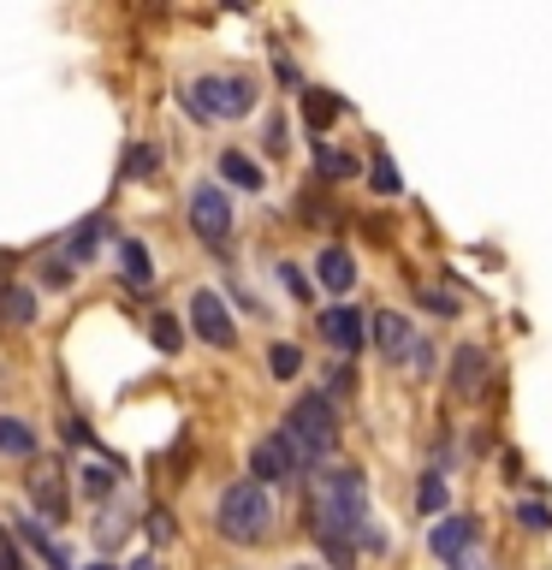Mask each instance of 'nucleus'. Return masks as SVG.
<instances>
[{
	"instance_id": "1",
	"label": "nucleus",
	"mask_w": 552,
	"mask_h": 570,
	"mask_svg": "<svg viewBox=\"0 0 552 570\" xmlns=\"http://www.w3.org/2000/svg\"><path fill=\"white\" fill-rule=\"evenodd\" d=\"M315 534L333 547H386V529L368 517V481L363 470H321L315 475Z\"/></svg>"
},
{
	"instance_id": "2",
	"label": "nucleus",
	"mask_w": 552,
	"mask_h": 570,
	"mask_svg": "<svg viewBox=\"0 0 552 570\" xmlns=\"http://www.w3.org/2000/svg\"><path fill=\"white\" fill-rule=\"evenodd\" d=\"M274 523H279V511H274V493H267L262 481H231V488L214 499V529H220L226 541H238V547L267 541Z\"/></svg>"
},
{
	"instance_id": "3",
	"label": "nucleus",
	"mask_w": 552,
	"mask_h": 570,
	"mask_svg": "<svg viewBox=\"0 0 552 570\" xmlns=\"http://www.w3.org/2000/svg\"><path fill=\"white\" fill-rule=\"evenodd\" d=\"M285 440H292V452L303 463H321V458H333V445H338V410L327 392H303V399L285 410V428H279Z\"/></svg>"
},
{
	"instance_id": "4",
	"label": "nucleus",
	"mask_w": 552,
	"mask_h": 570,
	"mask_svg": "<svg viewBox=\"0 0 552 570\" xmlns=\"http://www.w3.org/2000/svg\"><path fill=\"white\" fill-rule=\"evenodd\" d=\"M185 107L196 119H244L256 107V83L238 78V71H203L190 89H185Z\"/></svg>"
},
{
	"instance_id": "5",
	"label": "nucleus",
	"mask_w": 552,
	"mask_h": 570,
	"mask_svg": "<svg viewBox=\"0 0 552 570\" xmlns=\"http://www.w3.org/2000/svg\"><path fill=\"white\" fill-rule=\"evenodd\" d=\"M190 226H196V238L220 249L231 238V196L226 185H190Z\"/></svg>"
},
{
	"instance_id": "6",
	"label": "nucleus",
	"mask_w": 552,
	"mask_h": 570,
	"mask_svg": "<svg viewBox=\"0 0 552 570\" xmlns=\"http://www.w3.org/2000/svg\"><path fill=\"white\" fill-rule=\"evenodd\" d=\"M475 541H481L475 517H445V523L427 534V552H434L440 564H463V559H475Z\"/></svg>"
},
{
	"instance_id": "7",
	"label": "nucleus",
	"mask_w": 552,
	"mask_h": 570,
	"mask_svg": "<svg viewBox=\"0 0 552 570\" xmlns=\"http://www.w3.org/2000/svg\"><path fill=\"white\" fill-rule=\"evenodd\" d=\"M190 327H196V338H203V345H214V351H226L231 338H238V327H231V315H226V303L214 297V292H196V297H190Z\"/></svg>"
},
{
	"instance_id": "8",
	"label": "nucleus",
	"mask_w": 552,
	"mask_h": 570,
	"mask_svg": "<svg viewBox=\"0 0 552 570\" xmlns=\"http://www.w3.org/2000/svg\"><path fill=\"white\" fill-rule=\"evenodd\" d=\"M249 475H256L262 488H267V481H292V475H303V458L292 452V440H285V434H274V440H262L256 452H249Z\"/></svg>"
},
{
	"instance_id": "9",
	"label": "nucleus",
	"mask_w": 552,
	"mask_h": 570,
	"mask_svg": "<svg viewBox=\"0 0 552 570\" xmlns=\"http://www.w3.org/2000/svg\"><path fill=\"white\" fill-rule=\"evenodd\" d=\"M368 327H374V345H381L386 363H404V356L416 351V327H410V315H398V309H381Z\"/></svg>"
},
{
	"instance_id": "10",
	"label": "nucleus",
	"mask_w": 552,
	"mask_h": 570,
	"mask_svg": "<svg viewBox=\"0 0 552 570\" xmlns=\"http://www.w3.org/2000/svg\"><path fill=\"white\" fill-rule=\"evenodd\" d=\"M363 327H368V321H363V309H351V303H338V309H327V315H321V338H327V345L333 351H363Z\"/></svg>"
},
{
	"instance_id": "11",
	"label": "nucleus",
	"mask_w": 552,
	"mask_h": 570,
	"mask_svg": "<svg viewBox=\"0 0 552 570\" xmlns=\"http://www.w3.org/2000/svg\"><path fill=\"white\" fill-rule=\"evenodd\" d=\"M315 279L327 285L333 297H345L351 285H356V262H351V249H338V244H327V249H321V262H315Z\"/></svg>"
},
{
	"instance_id": "12",
	"label": "nucleus",
	"mask_w": 552,
	"mask_h": 570,
	"mask_svg": "<svg viewBox=\"0 0 552 570\" xmlns=\"http://www.w3.org/2000/svg\"><path fill=\"white\" fill-rule=\"evenodd\" d=\"M30 499H36V511H48V523H66V475L60 470L30 475Z\"/></svg>"
},
{
	"instance_id": "13",
	"label": "nucleus",
	"mask_w": 552,
	"mask_h": 570,
	"mask_svg": "<svg viewBox=\"0 0 552 570\" xmlns=\"http://www.w3.org/2000/svg\"><path fill=\"white\" fill-rule=\"evenodd\" d=\"M481 374H487V356H481L475 345H463V351L452 356V392H457V399H475V392H481Z\"/></svg>"
},
{
	"instance_id": "14",
	"label": "nucleus",
	"mask_w": 552,
	"mask_h": 570,
	"mask_svg": "<svg viewBox=\"0 0 552 570\" xmlns=\"http://www.w3.org/2000/svg\"><path fill=\"white\" fill-rule=\"evenodd\" d=\"M30 321H36L30 285H0V327H30Z\"/></svg>"
},
{
	"instance_id": "15",
	"label": "nucleus",
	"mask_w": 552,
	"mask_h": 570,
	"mask_svg": "<svg viewBox=\"0 0 552 570\" xmlns=\"http://www.w3.org/2000/svg\"><path fill=\"white\" fill-rule=\"evenodd\" d=\"M119 274H125V285H137V292L155 279V262H149V249H142L137 238H125V244H119Z\"/></svg>"
},
{
	"instance_id": "16",
	"label": "nucleus",
	"mask_w": 552,
	"mask_h": 570,
	"mask_svg": "<svg viewBox=\"0 0 552 570\" xmlns=\"http://www.w3.org/2000/svg\"><path fill=\"white\" fill-rule=\"evenodd\" d=\"M0 458H36V428L18 416H0Z\"/></svg>"
},
{
	"instance_id": "17",
	"label": "nucleus",
	"mask_w": 552,
	"mask_h": 570,
	"mask_svg": "<svg viewBox=\"0 0 552 570\" xmlns=\"http://www.w3.org/2000/svg\"><path fill=\"white\" fill-rule=\"evenodd\" d=\"M220 178H226V185H238V190H262V185H267L262 167H256L249 155H238V149H226V155H220Z\"/></svg>"
},
{
	"instance_id": "18",
	"label": "nucleus",
	"mask_w": 552,
	"mask_h": 570,
	"mask_svg": "<svg viewBox=\"0 0 552 570\" xmlns=\"http://www.w3.org/2000/svg\"><path fill=\"white\" fill-rule=\"evenodd\" d=\"M338 114H345V101H338V96H327V89H303V119H309L315 131H327Z\"/></svg>"
},
{
	"instance_id": "19",
	"label": "nucleus",
	"mask_w": 552,
	"mask_h": 570,
	"mask_svg": "<svg viewBox=\"0 0 552 570\" xmlns=\"http://www.w3.org/2000/svg\"><path fill=\"white\" fill-rule=\"evenodd\" d=\"M101 220H83L78 232H71V244H66V267H83L89 256H96V249H101Z\"/></svg>"
},
{
	"instance_id": "20",
	"label": "nucleus",
	"mask_w": 552,
	"mask_h": 570,
	"mask_svg": "<svg viewBox=\"0 0 552 570\" xmlns=\"http://www.w3.org/2000/svg\"><path fill=\"white\" fill-rule=\"evenodd\" d=\"M368 185L381 190V196H404V178H398V167H392V155H374L368 160Z\"/></svg>"
},
{
	"instance_id": "21",
	"label": "nucleus",
	"mask_w": 552,
	"mask_h": 570,
	"mask_svg": "<svg viewBox=\"0 0 552 570\" xmlns=\"http://www.w3.org/2000/svg\"><path fill=\"white\" fill-rule=\"evenodd\" d=\"M149 338H155V351H178V345H185V327H178V321L172 315H149Z\"/></svg>"
},
{
	"instance_id": "22",
	"label": "nucleus",
	"mask_w": 552,
	"mask_h": 570,
	"mask_svg": "<svg viewBox=\"0 0 552 570\" xmlns=\"http://www.w3.org/2000/svg\"><path fill=\"white\" fill-rule=\"evenodd\" d=\"M78 488H83L89 499H107V493H114V470H107V463H83V470H78Z\"/></svg>"
},
{
	"instance_id": "23",
	"label": "nucleus",
	"mask_w": 552,
	"mask_h": 570,
	"mask_svg": "<svg viewBox=\"0 0 552 570\" xmlns=\"http://www.w3.org/2000/svg\"><path fill=\"white\" fill-rule=\"evenodd\" d=\"M445 499H452V493H445V481L427 470V475L416 481V505H422V517H427V511H445Z\"/></svg>"
},
{
	"instance_id": "24",
	"label": "nucleus",
	"mask_w": 552,
	"mask_h": 570,
	"mask_svg": "<svg viewBox=\"0 0 552 570\" xmlns=\"http://www.w3.org/2000/svg\"><path fill=\"white\" fill-rule=\"evenodd\" d=\"M267 368H274L279 381H292V374L303 368V351L297 345H274V351H267Z\"/></svg>"
},
{
	"instance_id": "25",
	"label": "nucleus",
	"mask_w": 552,
	"mask_h": 570,
	"mask_svg": "<svg viewBox=\"0 0 552 570\" xmlns=\"http://www.w3.org/2000/svg\"><path fill=\"white\" fill-rule=\"evenodd\" d=\"M516 523H523L529 534H546L552 529V511L541 505V499H529V505H516Z\"/></svg>"
},
{
	"instance_id": "26",
	"label": "nucleus",
	"mask_w": 552,
	"mask_h": 570,
	"mask_svg": "<svg viewBox=\"0 0 552 570\" xmlns=\"http://www.w3.org/2000/svg\"><path fill=\"white\" fill-rule=\"evenodd\" d=\"M274 274H279V285H285V292H292L297 303H309V292H315V285H309V279H303V267H292V262H279V267H274Z\"/></svg>"
},
{
	"instance_id": "27",
	"label": "nucleus",
	"mask_w": 552,
	"mask_h": 570,
	"mask_svg": "<svg viewBox=\"0 0 552 570\" xmlns=\"http://www.w3.org/2000/svg\"><path fill=\"white\" fill-rule=\"evenodd\" d=\"M155 167H160V160H155V149H149V142H137V149L125 155V178H137V173H155Z\"/></svg>"
},
{
	"instance_id": "28",
	"label": "nucleus",
	"mask_w": 552,
	"mask_h": 570,
	"mask_svg": "<svg viewBox=\"0 0 552 570\" xmlns=\"http://www.w3.org/2000/svg\"><path fill=\"white\" fill-rule=\"evenodd\" d=\"M321 173H327V178H351V173H356V160H351V155H338V149H321Z\"/></svg>"
},
{
	"instance_id": "29",
	"label": "nucleus",
	"mask_w": 552,
	"mask_h": 570,
	"mask_svg": "<svg viewBox=\"0 0 552 570\" xmlns=\"http://www.w3.org/2000/svg\"><path fill=\"white\" fill-rule=\"evenodd\" d=\"M149 534L167 547V541H172V511H149Z\"/></svg>"
},
{
	"instance_id": "30",
	"label": "nucleus",
	"mask_w": 552,
	"mask_h": 570,
	"mask_svg": "<svg viewBox=\"0 0 552 570\" xmlns=\"http://www.w3.org/2000/svg\"><path fill=\"white\" fill-rule=\"evenodd\" d=\"M267 149H274V155H285V119H274V125H267Z\"/></svg>"
},
{
	"instance_id": "31",
	"label": "nucleus",
	"mask_w": 552,
	"mask_h": 570,
	"mask_svg": "<svg viewBox=\"0 0 552 570\" xmlns=\"http://www.w3.org/2000/svg\"><path fill=\"white\" fill-rule=\"evenodd\" d=\"M0 570H18V547L7 541V534H0Z\"/></svg>"
},
{
	"instance_id": "32",
	"label": "nucleus",
	"mask_w": 552,
	"mask_h": 570,
	"mask_svg": "<svg viewBox=\"0 0 552 570\" xmlns=\"http://www.w3.org/2000/svg\"><path fill=\"white\" fill-rule=\"evenodd\" d=\"M125 570H160V559H137V564H125Z\"/></svg>"
},
{
	"instance_id": "33",
	"label": "nucleus",
	"mask_w": 552,
	"mask_h": 570,
	"mask_svg": "<svg viewBox=\"0 0 552 570\" xmlns=\"http://www.w3.org/2000/svg\"><path fill=\"white\" fill-rule=\"evenodd\" d=\"M83 570H114V564H107V559H96V564H83Z\"/></svg>"
},
{
	"instance_id": "34",
	"label": "nucleus",
	"mask_w": 552,
	"mask_h": 570,
	"mask_svg": "<svg viewBox=\"0 0 552 570\" xmlns=\"http://www.w3.org/2000/svg\"><path fill=\"white\" fill-rule=\"evenodd\" d=\"M292 570H315V564H292Z\"/></svg>"
}]
</instances>
